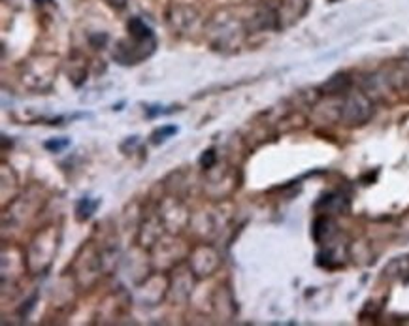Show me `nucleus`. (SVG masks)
Masks as SVG:
<instances>
[{"mask_svg": "<svg viewBox=\"0 0 409 326\" xmlns=\"http://www.w3.org/2000/svg\"><path fill=\"white\" fill-rule=\"evenodd\" d=\"M371 116V102L364 95H351L341 108V119L349 125H360Z\"/></svg>", "mask_w": 409, "mask_h": 326, "instance_id": "1", "label": "nucleus"}, {"mask_svg": "<svg viewBox=\"0 0 409 326\" xmlns=\"http://www.w3.org/2000/svg\"><path fill=\"white\" fill-rule=\"evenodd\" d=\"M108 2L114 8H123V6H125V0H108Z\"/></svg>", "mask_w": 409, "mask_h": 326, "instance_id": "2", "label": "nucleus"}]
</instances>
